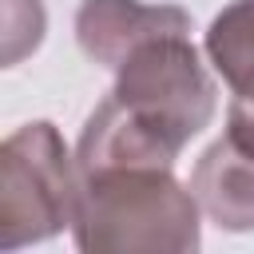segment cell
<instances>
[{"instance_id":"cell-1","label":"cell","mask_w":254,"mask_h":254,"mask_svg":"<svg viewBox=\"0 0 254 254\" xmlns=\"http://www.w3.org/2000/svg\"><path fill=\"white\" fill-rule=\"evenodd\" d=\"M214 111L218 91L190 32H163L115 67V87L83 123L75 171L175 167L183 147L210 127Z\"/></svg>"},{"instance_id":"cell-2","label":"cell","mask_w":254,"mask_h":254,"mask_svg":"<svg viewBox=\"0 0 254 254\" xmlns=\"http://www.w3.org/2000/svg\"><path fill=\"white\" fill-rule=\"evenodd\" d=\"M198 210L171 167H103L79 175L71 234L91 254H190L202 246Z\"/></svg>"},{"instance_id":"cell-3","label":"cell","mask_w":254,"mask_h":254,"mask_svg":"<svg viewBox=\"0 0 254 254\" xmlns=\"http://www.w3.org/2000/svg\"><path fill=\"white\" fill-rule=\"evenodd\" d=\"M79 194L75 159L48 123L16 127L0 147V250L44 242L71 226Z\"/></svg>"},{"instance_id":"cell-4","label":"cell","mask_w":254,"mask_h":254,"mask_svg":"<svg viewBox=\"0 0 254 254\" xmlns=\"http://www.w3.org/2000/svg\"><path fill=\"white\" fill-rule=\"evenodd\" d=\"M190 190L202 214L222 230H254V103L230 99L226 131L198 155Z\"/></svg>"},{"instance_id":"cell-5","label":"cell","mask_w":254,"mask_h":254,"mask_svg":"<svg viewBox=\"0 0 254 254\" xmlns=\"http://www.w3.org/2000/svg\"><path fill=\"white\" fill-rule=\"evenodd\" d=\"M163 32H190V16L179 4H143V0H83L75 12V40L83 56L115 71L139 44Z\"/></svg>"},{"instance_id":"cell-6","label":"cell","mask_w":254,"mask_h":254,"mask_svg":"<svg viewBox=\"0 0 254 254\" xmlns=\"http://www.w3.org/2000/svg\"><path fill=\"white\" fill-rule=\"evenodd\" d=\"M206 56L234 99L254 103V0H234L210 20Z\"/></svg>"},{"instance_id":"cell-7","label":"cell","mask_w":254,"mask_h":254,"mask_svg":"<svg viewBox=\"0 0 254 254\" xmlns=\"http://www.w3.org/2000/svg\"><path fill=\"white\" fill-rule=\"evenodd\" d=\"M44 40V4L40 0H4V67L20 64Z\"/></svg>"}]
</instances>
